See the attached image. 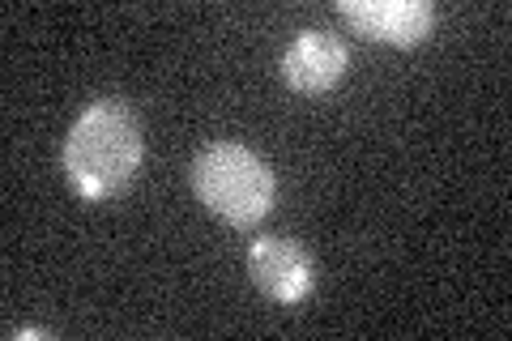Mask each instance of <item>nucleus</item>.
Returning <instances> with one entry per match:
<instances>
[{
  "label": "nucleus",
  "mask_w": 512,
  "mask_h": 341,
  "mask_svg": "<svg viewBox=\"0 0 512 341\" xmlns=\"http://www.w3.org/2000/svg\"><path fill=\"white\" fill-rule=\"evenodd\" d=\"M141 158H146V137L137 111L124 99L90 103L64 137V175L86 201L120 197L141 171Z\"/></svg>",
  "instance_id": "1"
},
{
  "label": "nucleus",
  "mask_w": 512,
  "mask_h": 341,
  "mask_svg": "<svg viewBox=\"0 0 512 341\" xmlns=\"http://www.w3.org/2000/svg\"><path fill=\"white\" fill-rule=\"evenodd\" d=\"M192 192L214 218L231 226H256L274 205V171L239 141H214L192 158Z\"/></svg>",
  "instance_id": "2"
},
{
  "label": "nucleus",
  "mask_w": 512,
  "mask_h": 341,
  "mask_svg": "<svg viewBox=\"0 0 512 341\" xmlns=\"http://www.w3.org/2000/svg\"><path fill=\"white\" fill-rule=\"evenodd\" d=\"M338 13L355 35L393 47H419L436 30V9L427 0H342Z\"/></svg>",
  "instance_id": "3"
},
{
  "label": "nucleus",
  "mask_w": 512,
  "mask_h": 341,
  "mask_svg": "<svg viewBox=\"0 0 512 341\" xmlns=\"http://www.w3.org/2000/svg\"><path fill=\"white\" fill-rule=\"evenodd\" d=\"M350 47L329 26H303L282 52V81L295 94H325L342 81Z\"/></svg>",
  "instance_id": "4"
},
{
  "label": "nucleus",
  "mask_w": 512,
  "mask_h": 341,
  "mask_svg": "<svg viewBox=\"0 0 512 341\" xmlns=\"http://www.w3.org/2000/svg\"><path fill=\"white\" fill-rule=\"evenodd\" d=\"M248 273L261 295H269L274 303H303L316 286V269L312 256L299 248L295 239L282 235H261L252 239L248 248Z\"/></svg>",
  "instance_id": "5"
}]
</instances>
